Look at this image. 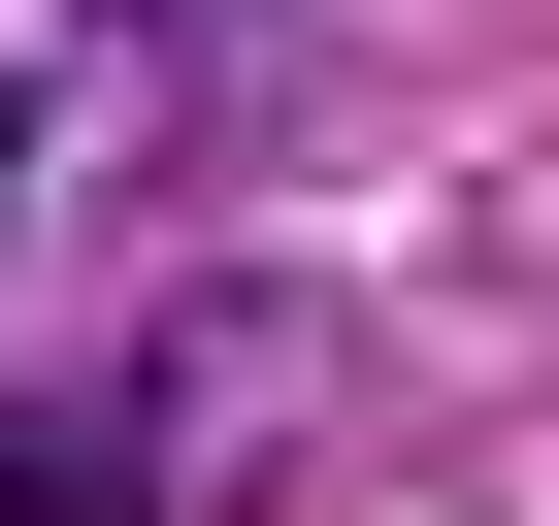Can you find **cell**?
I'll return each mask as SVG.
<instances>
[{
    "label": "cell",
    "instance_id": "1",
    "mask_svg": "<svg viewBox=\"0 0 559 526\" xmlns=\"http://www.w3.org/2000/svg\"><path fill=\"white\" fill-rule=\"evenodd\" d=\"M297 428H330V330L230 263V297H132L67 395H0V526H263Z\"/></svg>",
    "mask_w": 559,
    "mask_h": 526
}]
</instances>
